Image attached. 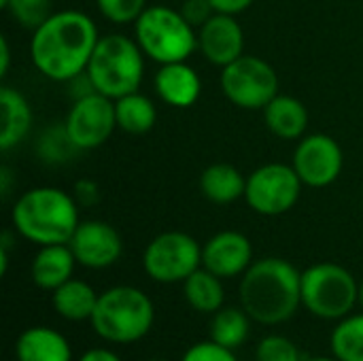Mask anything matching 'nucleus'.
<instances>
[{"instance_id": "ea45409f", "label": "nucleus", "mask_w": 363, "mask_h": 361, "mask_svg": "<svg viewBox=\"0 0 363 361\" xmlns=\"http://www.w3.org/2000/svg\"><path fill=\"white\" fill-rule=\"evenodd\" d=\"M6 2H9V0H0V9H4V6H6Z\"/></svg>"}, {"instance_id": "9d476101", "label": "nucleus", "mask_w": 363, "mask_h": 361, "mask_svg": "<svg viewBox=\"0 0 363 361\" xmlns=\"http://www.w3.org/2000/svg\"><path fill=\"white\" fill-rule=\"evenodd\" d=\"M302 185L294 166L281 162L264 164L247 177L245 200L255 213L277 217L296 206Z\"/></svg>"}, {"instance_id": "72a5a7b5", "label": "nucleus", "mask_w": 363, "mask_h": 361, "mask_svg": "<svg viewBox=\"0 0 363 361\" xmlns=\"http://www.w3.org/2000/svg\"><path fill=\"white\" fill-rule=\"evenodd\" d=\"M255 0H211L217 13H228V15H238L247 11Z\"/></svg>"}, {"instance_id": "39448f33", "label": "nucleus", "mask_w": 363, "mask_h": 361, "mask_svg": "<svg viewBox=\"0 0 363 361\" xmlns=\"http://www.w3.org/2000/svg\"><path fill=\"white\" fill-rule=\"evenodd\" d=\"M85 70L98 94L117 100L138 91L145 77V53L136 38L106 34L100 36Z\"/></svg>"}, {"instance_id": "2eb2a0df", "label": "nucleus", "mask_w": 363, "mask_h": 361, "mask_svg": "<svg viewBox=\"0 0 363 361\" xmlns=\"http://www.w3.org/2000/svg\"><path fill=\"white\" fill-rule=\"evenodd\" d=\"M253 264V247L240 232L225 230L202 247V266L221 279L245 274Z\"/></svg>"}, {"instance_id": "6ab92c4d", "label": "nucleus", "mask_w": 363, "mask_h": 361, "mask_svg": "<svg viewBox=\"0 0 363 361\" xmlns=\"http://www.w3.org/2000/svg\"><path fill=\"white\" fill-rule=\"evenodd\" d=\"M17 361H70L72 351L68 340L45 326L30 328L17 338Z\"/></svg>"}, {"instance_id": "dca6fc26", "label": "nucleus", "mask_w": 363, "mask_h": 361, "mask_svg": "<svg viewBox=\"0 0 363 361\" xmlns=\"http://www.w3.org/2000/svg\"><path fill=\"white\" fill-rule=\"evenodd\" d=\"M155 91L166 104L174 109H189L202 94V81L187 62L162 64L155 72Z\"/></svg>"}, {"instance_id": "bb28decb", "label": "nucleus", "mask_w": 363, "mask_h": 361, "mask_svg": "<svg viewBox=\"0 0 363 361\" xmlns=\"http://www.w3.org/2000/svg\"><path fill=\"white\" fill-rule=\"evenodd\" d=\"M4 11L23 28L36 30L53 15V2L51 0H9Z\"/></svg>"}, {"instance_id": "a211bd4d", "label": "nucleus", "mask_w": 363, "mask_h": 361, "mask_svg": "<svg viewBox=\"0 0 363 361\" xmlns=\"http://www.w3.org/2000/svg\"><path fill=\"white\" fill-rule=\"evenodd\" d=\"M264 121L274 136L283 140H296L302 138L308 128V111L302 100L279 94L266 104Z\"/></svg>"}, {"instance_id": "f8f14e48", "label": "nucleus", "mask_w": 363, "mask_h": 361, "mask_svg": "<svg viewBox=\"0 0 363 361\" xmlns=\"http://www.w3.org/2000/svg\"><path fill=\"white\" fill-rule=\"evenodd\" d=\"M342 164L345 155L336 138L328 134H308L300 138L291 166L306 187L321 189L340 177Z\"/></svg>"}, {"instance_id": "6e6552de", "label": "nucleus", "mask_w": 363, "mask_h": 361, "mask_svg": "<svg viewBox=\"0 0 363 361\" xmlns=\"http://www.w3.org/2000/svg\"><path fill=\"white\" fill-rule=\"evenodd\" d=\"M221 89L238 109L257 111L279 96L277 70L262 57L240 55L221 68Z\"/></svg>"}, {"instance_id": "2f4dec72", "label": "nucleus", "mask_w": 363, "mask_h": 361, "mask_svg": "<svg viewBox=\"0 0 363 361\" xmlns=\"http://www.w3.org/2000/svg\"><path fill=\"white\" fill-rule=\"evenodd\" d=\"M181 15L194 26V28H200L204 26L217 11L215 6L211 4V0H183L181 4Z\"/></svg>"}, {"instance_id": "c85d7f7f", "label": "nucleus", "mask_w": 363, "mask_h": 361, "mask_svg": "<svg viewBox=\"0 0 363 361\" xmlns=\"http://www.w3.org/2000/svg\"><path fill=\"white\" fill-rule=\"evenodd\" d=\"M257 361H302L298 347L283 336H266L255 351Z\"/></svg>"}, {"instance_id": "9b49d317", "label": "nucleus", "mask_w": 363, "mask_h": 361, "mask_svg": "<svg viewBox=\"0 0 363 361\" xmlns=\"http://www.w3.org/2000/svg\"><path fill=\"white\" fill-rule=\"evenodd\" d=\"M66 132L79 151L104 145L117 128L115 100L98 91L72 102L66 115Z\"/></svg>"}, {"instance_id": "a19ab883", "label": "nucleus", "mask_w": 363, "mask_h": 361, "mask_svg": "<svg viewBox=\"0 0 363 361\" xmlns=\"http://www.w3.org/2000/svg\"><path fill=\"white\" fill-rule=\"evenodd\" d=\"M149 361H166V360H149Z\"/></svg>"}, {"instance_id": "f03ea898", "label": "nucleus", "mask_w": 363, "mask_h": 361, "mask_svg": "<svg viewBox=\"0 0 363 361\" xmlns=\"http://www.w3.org/2000/svg\"><path fill=\"white\" fill-rule=\"evenodd\" d=\"M245 313L262 326L289 321L302 304V272L281 257H264L249 266L240 283Z\"/></svg>"}, {"instance_id": "c756f323", "label": "nucleus", "mask_w": 363, "mask_h": 361, "mask_svg": "<svg viewBox=\"0 0 363 361\" xmlns=\"http://www.w3.org/2000/svg\"><path fill=\"white\" fill-rule=\"evenodd\" d=\"M68 151H79V149L70 140V136L66 132V126L62 128L60 136L55 132H47L43 136V140H40V155L47 162H64L68 157Z\"/></svg>"}, {"instance_id": "423d86ee", "label": "nucleus", "mask_w": 363, "mask_h": 361, "mask_svg": "<svg viewBox=\"0 0 363 361\" xmlns=\"http://www.w3.org/2000/svg\"><path fill=\"white\" fill-rule=\"evenodd\" d=\"M136 43L147 57L162 64L187 62L198 49L196 28L181 15V11L166 4H153L134 21Z\"/></svg>"}, {"instance_id": "4c0bfd02", "label": "nucleus", "mask_w": 363, "mask_h": 361, "mask_svg": "<svg viewBox=\"0 0 363 361\" xmlns=\"http://www.w3.org/2000/svg\"><path fill=\"white\" fill-rule=\"evenodd\" d=\"M306 361H340L338 357H313V360H306Z\"/></svg>"}, {"instance_id": "473e14b6", "label": "nucleus", "mask_w": 363, "mask_h": 361, "mask_svg": "<svg viewBox=\"0 0 363 361\" xmlns=\"http://www.w3.org/2000/svg\"><path fill=\"white\" fill-rule=\"evenodd\" d=\"M74 194H77V202L83 206H91L100 200V187L89 181V179H81L74 185Z\"/></svg>"}, {"instance_id": "f257e3e1", "label": "nucleus", "mask_w": 363, "mask_h": 361, "mask_svg": "<svg viewBox=\"0 0 363 361\" xmlns=\"http://www.w3.org/2000/svg\"><path fill=\"white\" fill-rule=\"evenodd\" d=\"M94 19L81 11H57L32 32L30 55L40 74L51 81H70L81 74L98 45Z\"/></svg>"}, {"instance_id": "c9c22d12", "label": "nucleus", "mask_w": 363, "mask_h": 361, "mask_svg": "<svg viewBox=\"0 0 363 361\" xmlns=\"http://www.w3.org/2000/svg\"><path fill=\"white\" fill-rule=\"evenodd\" d=\"M9 64H11V47L6 36H0V77L9 72Z\"/></svg>"}, {"instance_id": "b1692460", "label": "nucleus", "mask_w": 363, "mask_h": 361, "mask_svg": "<svg viewBox=\"0 0 363 361\" xmlns=\"http://www.w3.org/2000/svg\"><path fill=\"white\" fill-rule=\"evenodd\" d=\"M183 291L189 306L198 313H217L221 311L225 291L221 285V277L213 274L206 268H198L191 277L183 281Z\"/></svg>"}, {"instance_id": "f704fd0d", "label": "nucleus", "mask_w": 363, "mask_h": 361, "mask_svg": "<svg viewBox=\"0 0 363 361\" xmlns=\"http://www.w3.org/2000/svg\"><path fill=\"white\" fill-rule=\"evenodd\" d=\"M79 361H121V357L106 349H89Z\"/></svg>"}, {"instance_id": "393cba45", "label": "nucleus", "mask_w": 363, "mask_h": 361, "mask_svg": "<svg viewBox=\"0 0 363 361\" xmlns=\"http://www.w3.org/2000/svg\"><path fill=\"white\" fill-rule=\"evenodd\" d=\"M249 315L238 309H221L211 321V340L228 349H238L249 338Z\"/></svg>"}, {"instance_id": "ddd939ff", "label": "nucleus", "mask_w": 363, "mask_h": 361, "mask_svg": "<svg viewBox=\"0 0 363 361\" xmlns=\"http://www.w3.org/2000/svg\"><path fill=\"white\" fill-rule=\"evenodd\" d=\"M68 247L74 253L77 264L91 268V270H102L113 266L123 251V243L119 232L106 223V221H81L68 240Z\"/></svg>"}, {"instance_id": "f3484780", "label": "nucleus", "mask_w": 363, "mask_h": 361, "mask_svg": "<svg viewBox=\"0 0 363 361\" xmlns=\"http://www.w3.org/2000/svg\"><path fill=\"white\" fill-rule=\"evenodd\" d=\"M74 253L68 245H45L32 260V281L47 291H55L74 272Z\"/></svg>"}, {"instance_id": "4be33fe9", "label": "nucleus", "mask_w": 363, "mask_h": 361, "mask_svg": "<svg viewBox=\"0 0 363 361\" xmlns=\"http://www.w3.org/2000/svg\"><path fill=\"white\" fill-rule=\"evenodd\" d=\"M98 304V294L83 281L70 279L53 291V309L66 321L91 319Z\"/></svg>"}, {"instance_id": "20e7f679", "label": "nucleus", "mask_w": 363, "mask_h": 361, "mask_svg": "<svg viewBox=\"0 0 363 361\" xmlns=\"http://www.w3.org/2000/svg\"><path fill=\"white\" fill-rule=\"evenodd\" d=\"M153 319L155 309L149 296L136 287L119 285L98 296V304L89 321L102 340L130 345L151 332Z\"/></svg>"}, {"instance_id": "cd10ccee", "label": "nucleus", "mask_w": 363, "mask_h": 361, "mask_svg": "<svg viewBox=\"0 0 363 361\" xmlns=\"http://www.w3.org/2000/svg\"><path fill=\"white\" fill-rule=\"evenodd\" d=\"M98 11L113 23H132L147 9V0H96Z\"/></svg>"}, {"instance_id": "1a4fd4ad", "label": "nucleus", "mask_w": 363, "mask_h": 361, "mask_svg": "<svg viewBox=\"0 0 363 361\" xmlns=\"http://www.w3.org/2000/svg\"><path fill=\"white\" fill-rule=\"evenodd\" d=\"M202 266V247L185 232H164L155 236L145 253L143 268L157 283H179Z\"/></svg>"}, {"instance_id": "a878e982", "label": "nucleus", "mask_w": 363, "mask_h": 361, "mask_svg": "<svg viewBox=\"0 0 363 361\" xmlns=\"http://www.w3.org/2000/svg\"><path fill=\"white\" fill-rule=\"evenodd\" d=\"M330 345L340 361H363V313L340 319Z\"/></svg>"}, {"instance_id": "5701e85b", "label": "nucleus", "mask_w": 363, "mask_h": 361, "mask_svg": "<svg viewBox=\"0 0 363 361\" xmlns=\"http://www.w3.org/2000/svg\"><path fill=\"white\" fill-rule=\"evenodd\" d=\"M115 117H117V128H121L125 134L138 136V134H147L155 126L157 111L149 96L140 91H132L115 100Z\"/></svg>"}, {"instance_id": "58836bf2", "label": "nucleus", "mask_w": 363, "mask_h": 361, "mask_svg": "<svg viewBox=\"0 0 363 361\" xmlns=\"http://www.w3.org/2000/svg\"><path fill=\"white\" fill-rule=\"evenodd\" d=\"M359 304L363 306V281L359 283Z\"/></svg>"}, {"instance_id": "aec40b11", "label": "nucleus", "mask_w": 363, "mask_h": 361, "mask_svg": "<svg viewBox=\"0 0 363 361\" xmlns=\"http://www.w3.org/2000/svg\"><path fill=\"white\" fill-rule=\"evenodd\" d=\"M0 115H2L0 149L9 151L28 136L32 128V109L28 100L23 98V94H19L13 87H2L0 89Z\"/></svg>"}, {"instance_id": "0eeeda50", "label": "nucleus", "mask_w": 363, "mask_h": 361, "mask_svg": "<svg viewBox=\"0 0 363 361\" xmlns=\"http://www.w3.org/2000/svg\"><path fill=\"white\" fill-rule=\"evenodd\" d=\"M359 300L355 277L332 262L315 264L302 272V304L319 319H345Z\"/></svg>"}, {"instance_id": "7c9ffc66", "label": "nucleus", "mask_w": 363, "mask_h": 361, "mask_svg": "<svg viewBox=\"0 0 363 361\" xmlns=\"http://www.w3.org/2000/svg\"><path fill=\"white\" fill-rule=\"evenodd\" d=\"M181 361H238V357L234 355L232 349L221 347L215 340H206L189 347Z\"/></svg>"}, {"instance_id": "7ed1b4c3", "label": "nucleus", "mask_w": 363, "mask_h": 361, "mask_svg": "<svg viewBox=\"0 0 363 361\" xmlns=\"http://www.w3.org/2000/svg\"><path fill=\"white\" fill-rule=\"evenodd\" d=\"M11 219L17 234L38 247L68 245L81 223L77 200L57 187H34L21 194Z\"/></svg>"}, {"instance_id": "e433bc0d", "label": "nucleus", "mask_w": 363, "mask_h": 361, "mask_svg": "<svg viewBox=\"0 0 363 361\" xmlns=\"http://www.w3.org/2000/svg\"><path fill=\"white\" fill-rule=\"evenodd\" d=\"M9 177H11V170L6 168V166H2L0 168V189H2V198H6L9 196Z\"/></svg>"}, {"instance_id": "412c9836", "label": "nucleus", "mask_w": 363, "mask_h": 361, "mask_svg": "<svg viewBox=\"0 0 363 361\" xmlns=\"http://www.w3.org/2000/svg\"><path fill=\"white\" fill-rule=\"evenodd\" d=\"M247 179L232 164H211L200 177V191L213 204H232L245 198Z\"/></svg>"}, {"instance_id": "4468645a", "label": "nucleus", "mask_w": 363, "mask_h": 361, "mask_svg": "<svg viewBox=\"0 0 363 361\" xmlns=\"http://www.w3.org/2000/svg\"><path fill=\"white\" fill-rule=\"evenodd\" d=\"M198 49L204 57L223 68L245 55V32L236 15L215 13L204 26L198 28Z\"/></svg>"}]
</instances>
